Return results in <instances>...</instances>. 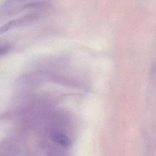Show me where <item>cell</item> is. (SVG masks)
Masks as SVG:
<instances>
[{"label": "cell", "instance_id": "3957f363", "mask_svg": "<svg viewBox=\"0 0 156 156\" xmlns=\"http://www.w3.org/2000/svg\"><path fill=\"white\" fill-rule=\"evenodd\" d=\"M45 3L42 2H34L27 3L23 6V9H35V8H41L43 7Z\"/></svg>", "mask_w": 156, "mask_h": 156}, {"label": "cell", "instance_id": "6da1fadb", "mask_svg": "<svg viewBox=\"0 0 156 156\" xmlns=\"http://www.w3.org/2000/svg\"><path fill=\"white\" fill-rule=\"evenodd\" d=\"M53 139L64 147H69L71 144V140L65 135L59 132H54L52 133Z\"/></svg>", "mask_w": 156, "mask_h": 156}, {"label": "cell", "instance_id": "7a4b0ae2", "mask_svg": "<svg viewBox=\"0 0 156 156\" xmlns=\"http://www.w3.org/2000/svg\"><path fill=\"white\" fill-rule=\"evenodd\" d=\"M17 26V20H12L0 27V35L8 31L10 29Z\"/></svg>", "mask_w": 156, "mask_h": 156}]
</instances>
